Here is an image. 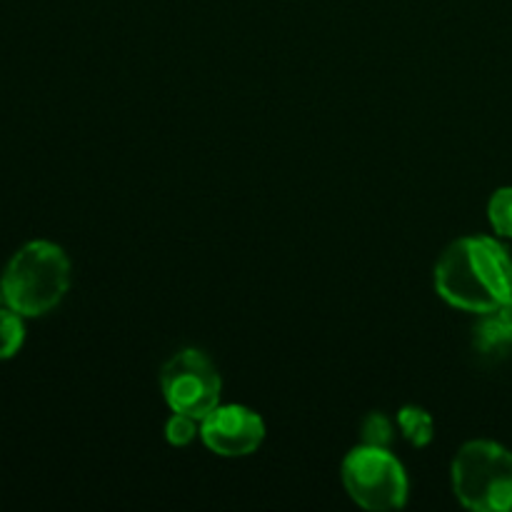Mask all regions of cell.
Here are the masks:
<instances>
[{"label":"cell","mask_w":512,"mask_h":512,"mask_svg":"<svg viewBox=\"0 0 512 512\" xmlns=\"http://www.w3.org/2000/svg\"><path fill=\"white\" fill-rule=\"evenodd\" d=\"M435 290L445 303L465 313H498L512 295L510 253L485 235L455 240L435 265Z\"/></svg>","instance_id":"1"},{"label":"cell","mask_w":512,"mask_h":512,"mask_svg":"<svg viewBox=\"0 0 512 512\" xmlns=\"http://www.w3.org/2000/svg\"><path fill=\"white\" fill-rule=\"evenodd\" d=\"M70 288V260L55 243L35 240L23 245L8 263L0 293L8 308L23 318L53 310Z\"/></svg>","instance_id":"2"},{"label":"cell","mask_w":512,"mask_h":512,"mask_svg":"<svg viewBox=\"0 0 512 512\" xmlns=\"http://www.w3.org/2000/svg\"><path fill=\"white\" fill-rule=\"evenodd\" d=\"M455 498L475 512L512 510V453L493 440H473L453 460Z\"/></svg>","instance_id":"3"},{"label":"cell","mask_w":512,"mask_h":512,"mask_svg":"<svg viewBox=\"0 0 512 512\" xmlns=\"http://www.w3.org/2000/svg\"><path fill=\"white\" fill-rule=\"evenodd\" d=\"M345 490L365 510H398L408 503V475L403 463L380 445H358L340 468Z\"/></svg>","instance_id":"4"},{"label":"cell","mask_w":512,"mask_h":512,"mask_svg":"<svg viewBox=\"0 0 512 512\" xmlns=\"http://www.w3.org/2000/svg\"><path fill=\"white\" fill-rule=\"evenodd\" d=\"M165 403L173 413H185L195 420H203L210 410L220 405V380L218 370L210 358L200 350H180L165 363L160 373Z\"/></svg>","instance_id":"5"},{"label":"cell","mask_w":512,"mask_h":512,"mask_svg":"<svg viewBox=\"0 0 512 512\" xmlns=\"http://www.w3.org/2000/svg\"><path fill=\"white\" fill-rule=\"evenodd\" d=\"M200 438L223 458H243L255 453L265 438V423L245 405H218L200 420Z\"/></svg>","instance_id":"6"},{"label":"cell","mask_w":512,"mask_h":512,"mask_svg":"<svg viewBox=\"0 0 512 512\" xmlns=\"http://www.w3.org/2000/svg\"><path fill=\"white\" fill-rule=\"evenodd\" d=\"M398 425L400 430H403L405 438H408L415 448H425V445L433 440V418H430V413H425L423 408L405 405L398 413Z\"/></svg>","instance_id":"7"},{"label":"cell","mask_w":512,"mask_h":512,"mask_svg":"<svg viewBox=\"0 0 512 512\" xmlns=\"http://www.w3.org/2000/svg\"><path fill=\"white\" fill-rule=\"evenodd\" d=\"M25 340L23 315L15 313L13 308L0 310V360L13 358Z\"/></svg>","instance_id":"8"},{"label":"cell","mask_w":512,"mask_h":512,"mask_svg":"<svg viewBox=\"0 0 512 512\" xmlns=\"http://www.w3.org/2000/svg\"><path fill=\"white\" fill-rule=\"evenodd\" d=\"M475 345H478L483 353H500L512 343V330L500 320V315L495 313V318L483 320L478 330H475Z\"/></svg>","instance_id":"9"},{"label":"cell","mask_w":512,"mask_h":512,"mask_svg":"<svg viewBox=\"0 0 512 512\" xmlns=\"http://www.w3.org/2000/svg\"><path fill=\"white\" fill-rule=\"evenodd\" d=\"M488 218L500 238H512V188L495 190L488 203Z\"/></svg>","instance_id":"10"},{"label":"cell","mask_w":512,"mask_h":512,"mask_svg":"<svg viewBox=\"0 0 512 512\" xmlns=\"http://www.w3.org/2000/svg\"><path fill=\"white\" fill-rule=\"evenodd\" d=\"M198 423L200 420L190 418V415L173 413V418H170L168 425H165V438H168L170 445H178V448H183V445H188L190 440L200 433Z\"/></svg>","instance_id":"11"},{"label":"cell","mask_w":512,"mask_h":512,"mask_svg":"<svg viewBox=\"0 0 512 512\" xmlns=\"http://www.w3.org/2000/svg\"><path fill=\"white\" fill-rule=\"evenodd\" d=\"M390 433H393V428H390L388 418L380 413L368 415V420L363 423L365 445H380V448H388Z\"/></svg>","instance_id":"12"},{"label":"cell","mask_w":512,"mask_h":512,"mask_svg":"<svg viewBox=\"0 0 512 512\" xmlns=\"http://www.w3.org/2000/svg\"><path fill=\"white\" fill-rule=\"evenodd\" d=\"M498 315H500V320H503L505 325H508V328L512 330V295L508 300H505L503 305H500V310H498Z\"/></svg>","instance_id":"13"},{"label":"cell","mask_w":512,"mask_h":512,"mask_svg":"<svg viewBox=\"0 0 512 512\" xmlns=\"http://www.w3.org/2000/svg\"><path fill=\"white\" fill-rule=\"evenodd\" d=\"M0 300H3V293H0Z\"/></svg>","instance_id":"14"}]
</instances>
